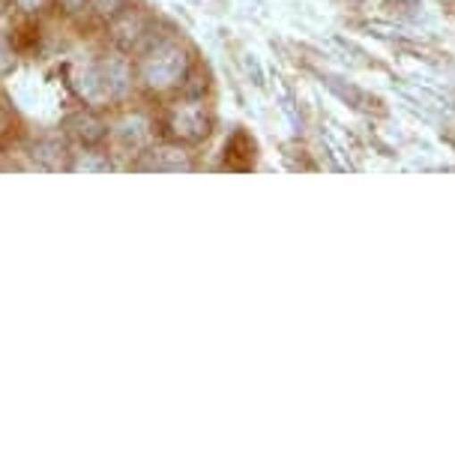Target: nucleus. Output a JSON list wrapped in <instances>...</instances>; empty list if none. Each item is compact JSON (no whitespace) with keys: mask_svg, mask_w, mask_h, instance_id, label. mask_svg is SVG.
<instances>
[{"mask_svg":"<svg viewBox=\"0 0 455 458\" xmlns=\"http://www.w3.org/2000/svg\"><path fill=\"white\" fill-rule=\"evenodd\" d=\"M135 57H139L135 79H139V88L147 90L150 97L177 93L186 84L189 72H192V55L174 37H156Z\"/></svg>","mask_w":455,"mask_h":458,"instance_id":"1","label":"nucleus"},{"mask_svg":"<svg viewBox=\"0 0 455 458\" xmlns=\"http://www.w3.org/2000/svg\"><path fill=\"white\" fill-rule=\"evenodd\" d=\"M162 129H165L168 141L177 144H198L210 132V111L204 97H192V93H180V97L165 106L162 114Z\"/></svg>","mask_w":455,"mask_h":458,"instance_id":"2","label":"nucleus"},{"mask_svg":"<svg viewBox=\"0 0 455 458\" xmlns=\"http://www.w3.org/2000/svg\"><path fill=\"white\" fill-rule=\"evenodd\" d=\"M108 39L114 42L117 51L141 55V51L156 39V21L144 10H135L132 4H126L123 10L108 21Z\"/></svg>","mask_w":455,"mask_h":458,"instance_id":"3","label":"nucleus"},{"mask_svg":"<svg viewBox=\"0 0 455 458\" xmlns=\"http://www.w3.org/2000/svg\"><path fill=\"white\" fill-rule=\"evenodd\" d=\"M108 141H111V150L114 153H126V157L139 159L141 153L156 141V123L139 108L123 111V114L111 123Z\"/></svg>","mask_w":455,"mask_h":458,"instance_id":"4","label":"nucleus"},{"mask_svg":"<svg viewBox=\"0 0 455 458\" xmlns=\"http://www.w3.org/2000/svg\"><path fill=\"white\" fill-rule=\"evenodd\" d=\"M97 64H99V75H102V84H105V93H108L111 106H123V102L135 93V88H139V79H135V64L129 60L126 51H111V55H102Z\"/></svg>","mask_w":455,"mask_h":458,"instance_id":"5","label":"nucleus"},{"mask_svg":"<svg viewBox=\"0 0 455 458\" xmlns=\"http://www.w3.org/2000/svg\"><path fill=\"white\" fill-rule=\"evenodd\" d=\"M70 84H72L75 97H79L88 108H97V111L111 108V99L105 93V84H102L97 60H81V64H75L70 72Z\"/></svg>","mask_w":455,"mask_h":458,"instance_id":"6","label":"nucleus"},{"mask_svg":"<svg viewBox=\"0 0 455 458\" xmlns=\"http://www.w3.org/2000/svg\"><path fill=\"white\" fill-rule=\"evenodd\" d=\"M63 129L79 147H99V144L108 141V129L111 126L97 108L84 106L79 111H72V114L63 120Z\"/></svg>","mask_w":455,"mask_h":458,"instance_id":"7","label":"nucleus"},{"mask_svg":"<svg viewBox=\"0 0 455 458\" xmlns=\"http://www.w3.org/2000/svg\"><path fill=\"white\" fill-rule=\"evenodd\" d=\"M139 168L144 171H192V157H189L186 144L177 141H153L147 150L139 157Z\"/></svg>","mask_w":455,"mask_h":458,"instance_id":"8","label":"nucleus"},{"mask_svg":"<svg viewBox=\"0 0 455 458\" xmlns=\"http://www.w3.org/2000/svg\"><path fill=\"white\" fill-rule=\"evenodd\" d=\"M28 157L33 159V165L42 168V171H60V168L70 171L72 153L60 135H42L28 147Z\"/></svg>","mask_w":455,"mask_h":458,"instance_id":"9","label":"nucleus"},{"mask_svg":"<svg viewBox=\"0 0 455 458\" xmlns=\"http://www.w3.org/2000/svg\"><path fill=\"white\" fill-rule=\"evenodd\" d=\"M111 168H114V162L99 147H79L70 159V171H84V174H102V171Z\"/></svg>","mask_w":455,"mask_h":458,"instance_id":"10","label":"nucleus"},{"mask_svg":"<svg viewBox=\"0 0 455 458\" xmlns=\"http://www.w3.org/2000/svg\"><path fill=\"white\" fill-rule=\"evenodd\" d=\"M126 4L129 0H90V13H97L102 21H111Z\"/></svg>","mask_w":455,"mask_h":458,"instance_id":"11","label":"nucleus"},{"mask_svg":"<svg viewBox=\"0 0 455 458\" xmlns=\"http://www.w3.org/2000/svg\"><path fill=\"white\" fill-rule=\"evenodd\" d=\"M55 0H10V6L19 15H42Z\"/></svg>","mask_w":455,"mask_h":458,"instance_id":"12","label":"nucleus"},{"mask_svg":"<svg viewBox=\"0 0 455 458\" xmlns=\"http://www.w3.org/2000/svg\"><path fill=\"white\" fill-rule=\"evenodd\" d=\"M55 4L66 19H81L90 13V0H55Z\"/></svg>","mask_w":455,"mask_h":458,"instance_id":"13","label":"nucleus"},{"mask_svg":"<svg viewBox=\"0 0 455 458\" xmlns=\"http://www.w3.org/2000/svg\"><path fill=\"white\" fill-rule=\"evenodd\" d=\"M13 66H15V51H13V42L0 33V79L4 75H10L13 72Z\"/></svg>","mask_w":455,"mask_h":458,"instance_id":"14","label":"nucleus"},{"mask_svg":"<svg viewBox=\"0 0 455 458\" xmlns=\"http://www.w3.org/2000/svg\"><path fill=\"white\" fill-rule=\"evenodd\" d=\"M6 6H10V0H0V15L6 13Z\"/></svg>","mask_w":455,"mask_h":458,"instance_id":"15","label":"nucleus"},{"mask_svg":"<svg viewBox=\"0 0 455 458\" xmlns=\"http://www.w3.org/2000/svg\"><path fill=\"white\" fill-rule=\"evenodd\" d=\"M0 120H4V111H0Z\"/></svg>","mask_w":455,"mask_h":458,"instance_id":"16","label":"nucleus"}]
</instances>
